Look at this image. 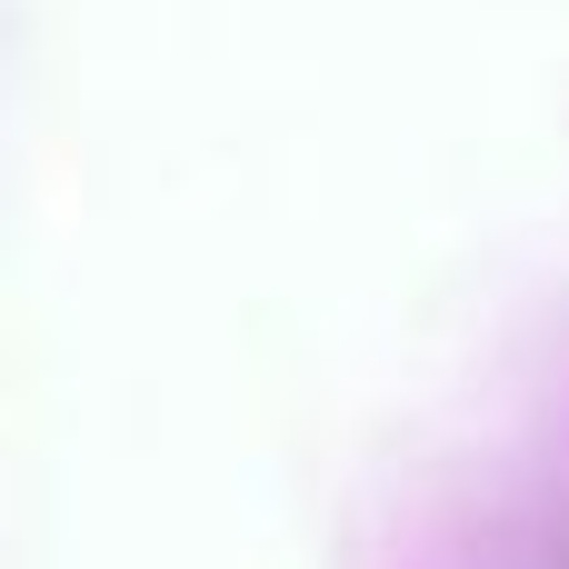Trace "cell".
<instances>
[{"mask_svg":"<svg viewBox=\"0 0 569 569\" xmlns=\"http://www.w3.org/2000/svg\"><path fill=\"white\" fill-rule=\"evenodd\" d=\"M500 569H569V530H550V540H530V550H510Z\"/></svg>","mask_w":569,"mask_h":569,"instance_id":"6da1fadb","label":"cell"}]
</instances>
